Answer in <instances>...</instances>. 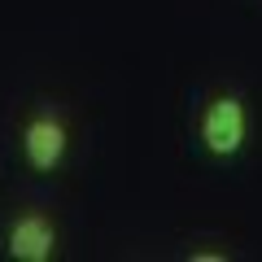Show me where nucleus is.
I'll list each match as a JSON object with an SVG mask.
<instances>
[{"instance_id":"obj_3","label":"nucleus","mask_w":262,"mask_h":262,"mask_svg":"<svg viewBox=\"0 0 262 262\" xmlns=\"http://www.w3.org/2000/svg\"><path fill=\"white\" fill-rule=\"evenodd\" d=\"M61 232H57V219L39 206H27L9 219L5 227V258L9 262H53Z\"/></svg>"},{"instance_id":"obj_1","label":"nucleus","mask_w":262,"mask_h":262,"mask_svg":"<svg viewBox=\"0 0 262 262\" xmlns=\"http://www.w3.org/2000/svg\"><path fill=\"white\" fill-rule=\"evenodd\" d=\"M249 131L253 118H249V101L241 92H214L196 110V144H201V153L219 162L236 158L249 144Z\"/></svg>"},{"instance_id":"obj_2","label":"nucleus","mask_w":262,"mask_h":262,"mask_svg":"<svg viewBox=\"0 0 262 262\" xmlns=\"http://www.w3.org/2000/svg\"><path fill=\"white\" fill-rule=\"evenodd\" d=\"M18 153H22V162H27L31 175L53 179L57 170L66 166V158H70V127H66L61 110L35 105V110L22 118V127H18Z\"/></svg>"}]
</instances>
